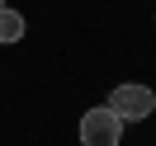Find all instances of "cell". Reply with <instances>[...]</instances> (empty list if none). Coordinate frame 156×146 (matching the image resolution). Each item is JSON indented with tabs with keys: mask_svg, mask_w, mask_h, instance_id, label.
Here are the masks:
<instances>
[{
	"mask_svg": "<svg viewBox=\"0 0 156 146\" xmlns=\"http://www.w3.org/2000/svg\"><path fill=\"white\" fill-rule=\"evenodd\" d=\"M118 141H123V118L109 104L90 108V113L80 118V146H118Z\"/></svg>",
	"mask_w": 156,
	"mask_h": 146,
	"instance_id": "1",
	"label": "cell"
},
{
	"mask_svg": "<svg viewBox=\"0 0 156 146\" xmlns=\"http://www.w3.org/2000/svg\"><path fill=\"white\" fill-rule=\"evenodd\" d=\"M0 5H5V0H0Z\"/></svg>",
	"mask_w": 156,
	"mask_h": 146,
	"instance_id": "5",
	"label": "cell"
},
{
	"mask_svg": "<svg viewBox=\"0 0 156 146\" xmlns=\"http://www.w3.org/2000/svg\"><path fill=\"white\" fill-rule=\"evenodd\" d=\"M151 99H156V90H151Z\"/></svg>",
	"mask_w": 156,
	"mask_h": 146,
	"instance_id": "4",
	"label": "cell"
},
{
	"mask_svg": "<svg viewBox=\"0 0 156 146\" xmlns=\"http://www.w3.org/2000/svg\"><path fill=\"white\" fill-rule=\"evenodd\" d=\"M109 108H114L123 123H142L147 113H156V99L147 85H118L114 94H109Z\"/></svg>",
	"mask_w": 156,
	"mask_h": 146,
	"instance_id": "2",
	"label": "cell"
},
{
	"mask_svg": "<svg viewBox=\"0 0 156 146\" xmlns=\"http://www.w3.org/2000/svg\"><path fill=\"white\" fill-rule=\"evenodd\" d=\"M19 38H24V14L0 5V42H19Z\"/></svg>",
	"mask_w": 156,
	"mask_h": 146,
	"instance_id": "3",
	"label": "cell"
}]
</instances>
